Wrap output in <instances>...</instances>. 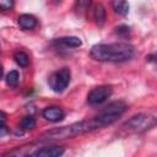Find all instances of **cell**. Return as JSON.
<instances>
[{
    "instance_id": "6da1fadb",
    "label": "cell",
    "mask_w": 157,
    "mask_h": 157,
    "mask_svg": "<svg viewBox=\"0 0 157 157\" xmlns=\"http://www.w3.org/2000/svg\"><path fill=\"white\" fill-rule=\"evenodd\" d=\"M104 126L105 125L102 121V119L98 115H96L92 119L81 120V121L72 123V124L66 125V126L50 129V130L43 132L40 135V137L38 139V141L70 139V137H75L77 135H82V134H86V132H90V131H93L96 129H101V128H104Z\"/></svg>"
},
{
    "instance_id": "7a4b0ae2",
    "label": "cell",
    "mask_w": 157,
    "mask_h": 157,
    "mask_svg": "<svg viewBox=\"0 0 157 157\" xmlns=\"http://www.w3.org/2000/svg\"><path fill=\"white\" fill-rule=\"evenodd\" d=\"M91 56L98 61L123 63L132 58L134 47L125 42L109 43V44H96L90 52Z\"/></svg>"
},
{
    "instance_id": "3957f363",
    "label": "cell",
    "mask_w": 157,
    "mask_h": 157,
    "mask_svg": "<svg viewBox=\"0 0 157 157\" xmlns=\"http://www.w3.org/2000/svg\"><path fill=\"white\" fill-rule=\"evenodd\" d=\"M156 117L148 113H140L131 117L123 124V128L130 132H145L156 126Z\"/></svg>"
},
{
    "instance_id": "277c9868",
    "label": "cell",
    "mask_w": 157,
    "mask_h": 157,
    "mask_svg": "<svg viewBox=\"0 0 157 157\" xmlns=\"http://www.w3.org/2000/svg\"><path fill=\"white\" fill-rule=\"evenodd\" d=\"M70 78H71V72L67 67H61L60 70L53 72L48 80L49 86L53 91L55 92H63L67 85L70 83Z\"/></svg>"
},
{
    "instance_id": "5b68a950",
    "label": "cell",
    "mask_w": 157,
    "mask_h": 157,
    "mask_svg": "<svg viewBox=\"0 0 157 157\" xmlns=\"http://www.w3.org/2000/svg\"><path fill=\"white\" fill-rule=\"evenodd\" d=\"M110 96H112V87L108 85H102L90 91L87 96V102L91 105H98L104 103Z\"/></svg>"
},
{
    "instance_id": "8992f818",
    "label": "cell",
    "mask_w": 157,
    "mask_h": 157,
    "mask_svg": "<svg viewBox=\"0 0 157 157\" xmlns=\"http://www.w3.org/2000/svg\"><path fill=\"white\" fill-rule=\"evenodd\" d=\"M38 150L37 144H27L16 148H12L11 151L2 155V157H32Z\"/></svg>"
},
{
    "instance_id": "52a82bcc",
    "label": "cell",
    "mask_w": 157,
    "mask_h": 157,
    "mask_svg": "<svg viewBox=\"0 0 157 157\" xmlns=\"http://www.w3.org/2000/svg\"><path fill=\"white\" fill-rule=\"evenodd\" d=\"M42 115L44 119H47L48 121H52V123H58V121H61L64 118H65V112L59 108V107H47L43 109L42 112Z\"/></svg>"
},
{
    "instance_id": "ba28073f",
    "label": "cell",
    "mask_w": 157,
    "mask_h": 157,
    "mask_svg": "<svg viewBox=\"0 0 157 157\" xmlns=\"http://www.w3.org/2000/svg\"><path fill=\"white\" fill-rule=\"evenodd\" d=\"M64 152L65 150L63 146L53 145V146H45V147L38 148L33 157H61Z\"/></svg>"
},
{
    "instance_id": "9c48e42d",
    "label": "cell",
    "mask_w": 157,
    "mask_h": 157,
    "mask_svg": "<svg viewBox=\"0 0 157 157\" xmlns=\"http://www.w3.org/2000/svg\"><path fill=\"white\" fill-rule=\"evenodd\" d=\"M17 22H18V26L27 31V29H33L36 26H37V18L33 16V15H29V13H22L18 16L17 18Z\"/></svg>"
},
{
    "instance_id": "30bf717a",
    "label": "cell",
    "mask_w": 157,
    "mask_h": 157,
    "mask_svg": "<svg viewBox=\"0 0 157 157\" xmlns=\"http://www.w3.org/2000/svg\"><path fill=\"white\" fill-rule=\"evenodd\" d=\"M92 15H93V20L96 22L97 26L102 27L105 22V10L103 7L102 4L97 2V4H93V7H92Z\"/></svg>"
},
{
    "instance_id": "8fae6325",
    "label": "cell",
    "mask_w": 157,
    "mask_h": 157,
    "mask_svg": "<svg viewBox=\"0 0 157 157\" xmlns=\"http://www.w3.org/2000/svg\"><path fill=\"white\" fill-rule=\"evenodd\" d=\"M55 43L58 44H61V45H65V47H70V48H77L82 44L81 39L78 37H75V36H69V37H61V38H58L55 40Z\"/></svg>"
},
{
    "instance_id": "7c38bea8",
    "label": "cell",
    "mask_w": 157,
    "mask_h": 157,
    "mask_svg": "<svg viewBox=\"0 0 157 157\" xmlns=\"http://www.w3.org/2000/svg\"><path fill=\"white\" fill-rule=\"evenodd\" d=\"M20 128L23 130V131H27V130H32L36 128V119L31 115H27V117H23L20 121Z\"/></svg>"
},
{
    "instance_id": "4fadbf2b",
    "label": "cell",
    "mask_w": 157,
    "mask_h": 157,
    "mask_svg": "<svg viewBox=\"0 0 157 157\" xmlns=\"http://www.w3.org/2000/svg\"><path fill=\"white\" fill-rule=\"evenodd\" d=\"M13 59H15V61H16L20 66H22V67H26V66H28V64H29V58H28V55H27L25 52H22V50H17V52L13 54Z\"/></svg>"
},
{
    "instance_id": "5bb4252c",
    "label": "cell",
    "mask_w": 157,
    "mask_h": 157,
    "mask_svg": "<svg viewBox=\"0 0 157 157\" xmlns=\"http://www.w3.org/2000/svg\"><path fill=\"white\" fill-rule=\"evenodd\" d=\"M112 5H113V10L119 15L125 16L129 12V4L126 1H119L118 0V1H113Z\"/></svg>"
},
{
    "instance_id": "9a60e30c",
    "label": "cell",
    "mask_w": 157,
    "mask_h": 157,
    "mask_svg": "<svg viewBox=\"0 0 157 157\" xmlns=\"http://www.w3.org/2000/svg\"><path fill=\"white\" fill-rule=\"evenodd\" d=\"M18 78H20L18 72L16 70H12L6 75V85L10 87H15L18 82Z\"/></svg>"
},
{
    "instance_id": "2e32d148",
    "label": "cell",
    "mask_w": 157,
    "mask_h": 157,
    "mask_svg": "<svg viewBox=\"0 0 157 157\" xmlns=\"http://www.w3.org/2000/svg\"><path fill=\"white\" fill-rule=\"evenodd\" d=\"M15 5V2L12 0H0V10L1 11H7L10 9H12Z\"/></svg>"
},
{
    "instance_id": "e0dca14e",
    "label": "cell",
    "mask_w": 157,
    "mask_h": 157,
    "mask_svg": "<svg viewBox=\"0 0 157 157\" xmlns=\"http://www.w3.org/2000/svg\"><path fill=\"white\" fill-rule=\"evenodd\" d=\"M129 31H130V28H129L128 26H118V27L115 28V32H117L118 34H128Z\"/></svg>"
},
{
    "instance_id": "ac0fdd59",
    "label": "cell",
    "mask_w": 157,
    "mask_h": 157,
    "mask_svg": "<svg viewBox=\"0 0 157 157\" xmlns=\"http://www.w3.org/2000/svg\"><path fill=\"white\" fill-rule=\"evenodd\" d=\"M7 132H9V128H7L5 124L0 123V137H1V136H5Z\"/></svg>"
},
{
    "instance_id": "d6986e66",
    "label": "cell",
    "mask_w": 157,
    "mask_h": 157,
    "mask_svg": "<svg viewBox=\"0 0 157 157\" xmlns=\"http://www.w3.org/2000/svg\"><path fill=\"white\" fill-rule=\"evenodd\" d=\"M6 119H7V115L4 113V112H1L0 110V123H2V124H5V121H6Z\"/></svg>"
},
{
    "instance_id": "ffe728a7",
    "label": "cell",
    "mask_w": 157,
    "mask_h": 157,
    "mask_svg": "<svg viewBox=\"0 0 157 157\" xmlns=\"http://www.w3.org/2000/svg\"><path fill=\"white\" fill-rule=\"evenodd\" d=\"M2 77V66L0 65V78Z\"/></svg>"
}]
</instances>
